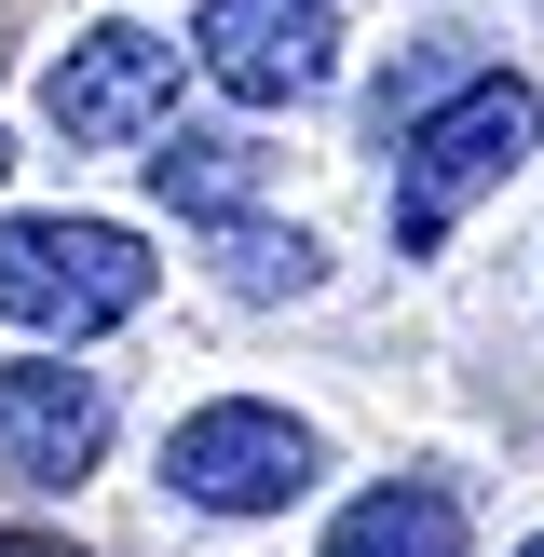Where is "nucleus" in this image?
Segmentation results:
<instances>
[{
    "instance_id": "6e6552de",
    "label": "nucleus",
    "mask_w": 544,
    "mask_h": 557,
    "mask_svg": "<svg viewBox=\"0 0 544 557\" xmlns=\"http://www.w3.org/2000/svg\"><path fill=\"white\" fill-rule=\"evenodd\" d=\"M150 190L177 218H205V232H245V218H259V150H245V136H205V123H177L150 150Z\"/></svg>"
},
{
    "instance_id": "f257e3e1",
    "label": "nucleus",
    "mask_w": 544,
    "mask_h": 557,
    "mask_svg": "<svg viewBox=\"0 0 544 557\" xmlns=\"http://www.w3.org/2000/svg\"><path fill=\"white\" fill-rule=\"evenodd\" d=\"M531 150H544V96H531L517 69H477V82H462V96L395 150V245H408V259H422V245H449Z\"/></svg>"
},
{
    "instance_id": "f03ea898",
    "label": "nucleus",
    "mask_w": 544,
    "mask_h": 557,
    "mask_svg": "<svg viewBox=\"0 0 544 557\" xmlns=\"http://www.w3.org/2000/svg\"><path fill=\"white\" fill-rule=\"evenodd\" d=\"M150 299V245L109 218H0V326L41 341H96Z\"/></svg>"
},
{
    "instance_id": "f8f14e48",
    "label": "nucleus",
    "mask_w": 544,
    "mask_h": 557,
    "mask_svg": "<svg viewBox=\"0 0 544 557\" xmlns=\"http://www.w3.org/2000/svg\"><path fill=\"white\" fill-rule=\"evenodd\" d=\"M0 163H14V150H0Z\"/></svg>"
},
{
    "instance_id": "39448f33",
    "label": "nucleus",
    "mask_w": 544,
    "mask_h": 557,
    "mask_svg": "<svg viewBox=\"0 0 544 557\" xmlns=\"http://www.w3.org/2000/svg\"><path fill=\"white\" fill-rule=\"evenodd\" d=\"M163 109H177V41H163V27H82L41 69V123L69 136V150H123Z\"/></svg>"
},
{
    "instance_id": "423d86ee",
    "label": "nucleus",
    "mask_w": 544,
    "mask_h": 557,
    "mask_svg": "<svg viewBox=\"0 0 544 557\" xmlns=\"http://www.w3.org/2000/svg\"><path fill=\"white\" fill-rule=\"evenodd\" d=\"M96 449H109V381L69 368V354H14L0 368V476L69 490V476H96Z\"/></svg>"
},
{
    "instance_id": "9b49d317",
    "label": "nucleus",
    "mask_w": 544,
    "mask_h": 557,
    "mask_svg": "<svg viewBox=\"0 0 544 557\" xmlns=\"http://www.w3.org/2000/svg\"><path fill=\"white\" fill-rule=\"evenodd\" d=\"M517 557H544V544H517Z\"/></svg>"
},
{
    "instance_id": "7ed1b4c3",
    "label": "nucleus",
    "mask_w": 544,
    "mask_h": 557,
    "mask_svg": "<svg viewBox=\"0 0 544 557\" xmlns=\"http://www.w3.org/2000/svg\"><path fill=\"white\" fill-rule=\"evenodd\" d=\"M313 476H326V435L299 408H259V395H218L163 435V490L205 517H286Z\"/></svg>"
},
{
    "instance_id": "0eeeda50",
    "label": "nucleus",
    "mask_w": 544,
    "mask_h": 557,
    "mask_svg": "<svg viewBox=\"0 0 544 557\" xmlns=\"http://www.w3.org/2000/svg\"><path fill=\"white\" fill-rule=\"evenodd\" d=\"M326 557H462V504L435 476H381L326 517Z\"/></svg>"
},
{
    "instance_id": "1a4fd4ad",
    "label": "nucleus",
    "mask_w": 544,
    "mask_h": 557,
    "mask_svg": "<svg viewBox=\"0 0 544 557\" xmlns=\"http://www.w3.org/2000/svg\"><path fill=\"white\" fill-rule=\"evenodd\" d=\"M218 286H232V299H313V286H326V245L245 218V232H218Z\"/></svg>"
},
{
    "instance_id": "20e7f679",
    "label": "nucleus",
    "mask_w": 544,
    "mask_h": 557,
    "mask_svg": "<svg viewBox=\"0 0 544 557\" xmlns=\"http://www.w3.org/2000/svg\"><path fill=\"white\" fill-rule=\"evenodd\" d=\"M190 54H205L218 96L299 109V96L341 82V14H326V0H205V14H190Z\"/></svg>"
},
{
    "instance_id": "9d476101",
    "label": "nucleus",
    "mask_w": 544,
    "mask_h": 557,
    "mask_svg": "<svg viewBox=\"0 0 544 557\" xmlns=\"http://www.w3.org/2000/svg\"><path fill=\"white\" fill-rule=\"evenodd\" d=\"M0 557H69V544H27V531H0Z\"/></svg>"
}]
</instances>
